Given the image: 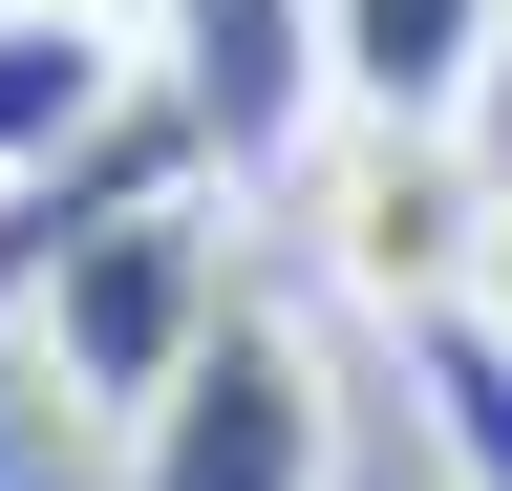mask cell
<instances>
[{"label":"cell","instance_id":"9c48e42d","mask_svg":"<svg viewBox=\"0 0 512 491\" xmlns=\"http://www.w3.org/2000/svg\"><path fill=\"white\" fill-rule=\"evenodd\" d=\"M491 171H512V65H491Z\"/></svg>","mask_w":512,"mask_h":491},{"label":"cell","instance_id":"6da1fadb","mask_svg":"<svg viewBox=\"0 0 512 491\" xmlns=\"http://www.w3.org/2000/svg\"><path fill=\"white\" fill-rule=\"evenodd\" d=\"M299 235H320V278L384 342L448 321V299H512V171H491V129H342L299 171Z\"/></svg>","mask_w":512,"mask_h":491},{"label":"cell","instance_id":"30bf717a","mask_svg":"<svg viewBox=\"0 0 512 491\" xmlns=\"http://www.w3.org/2000/svg\"><path fill=\"white\" fill-rule=\"evenodd\" d=\"M0 22H22V0H0Z\"/></svg>","mask_w":512,"mask_h":491},{"label":"cell","instance_id":"3957f363","mask_svg":"<svg viewBox=\"0 0 512 491\" xmlns=\"http://www.w3.org/2000/svg\"><path fill=\"white\" fill-rule=\"evenodd\" d=\"M107 491H342V363L299 299H235L171 363V406L107 449Z\"/></svg>","mask_w":512,"mask_h":491},{"label":"cell","instance_id":"5b68a950","mask_svg":"<svg viewBox=\"0 0 512 491\" xmlns=\"http://www.w3.org/2000/svg\"><path fill=\"white\" fill-rule=\"evenodd\" d=\"M320 65H342V129H491L512 0H320Z\"/></svg>","mask_w":512,"mask_h":491},{"label":"cell","instance_id":"8992f818","mask_svg":"<svg viewBox=\"0 0 512 491\" xmlns=\"http://www.w3.org/2000/svg\"><path fill=\"white\" fill-rule=\"evenodd\" d=\"M128 107H150V43L86 22V0H22V22H0V193L64 171V150H107Z\"/></svg>","mask_w":512,"mask_h":491},{"label":"cell","instance_id":"ba28073f","mask_svg":"<svg viewBox=\"0 0 512 491\" xmlns=\"http://www.w3.org/2000/svg\"><path fill=\"white\" fill-rule=\"evenodd\" d=\"M86 22H128V43H150V22H171V0H86Z\"/></svg>","mask_w":512,"mask_h":491},{"label":"cell","instance_id":"277c9868","mask_svg":"<svg viewBox=\"0 0 512 491\" xmlns=\"http://www.w3.org/2000/svg\"><path fill=\"white\" fill-rule=\"evenodd\" d=\"M150 107L192 129L214 193H278V171L342 150V65H320V0H171L150 22Z\"/></svg>","mask_w":512,"mask_h":491},{"label":"cell","instance_id":"7a4b0ae2","mask_svg":"<svg viewBox=\"0 0 512 491\" xmlns=\"http://www.w3.org/2000/svg\"><path fill=\"white\" fill-rule=\"evenodd\" d=\"M235 299H256V278H235V235H214V171H192V193H150V214H107L86 257L22 299V321H43V406H86L107 449H128V427L171 406V363L214 342Z\"/></svg>","mask_w":512,"mask_h":491},{"label":"cell","instance_id":"52a82bcc","mask_svg":"<svg viewBox=\"0 0 512 491\" xmlns=\"http://www.w3.org/2000/svg\"><path fill=\"white\" fill-rule=\"evenodd\" d=\"M406 406H427V449L512 491V299H448V321H406Z\"/></svg>","mask_w":512,"mask_h":491}]
</instances>
